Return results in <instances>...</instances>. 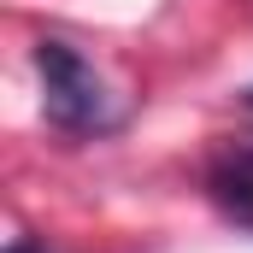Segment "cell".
I'll return each mask as SVG.
<instances>
[{
    "mask_svg": "<svg viewBox=\"0 0 253 253\" xmlns=\"http://www.w3.org/2000/svg\"><path fill=\"white\" fill-rule=\"evenodd\" d=\"M36 77H42V118H47V129H59L65 141H100V135L124 129V112H118L106 77L71 42L42 36L36 42Z\"/></svg>",
    "mask_w": 253,
    "mask_h": 253,
    "instance_id": "cell-1",
    "label": "cell"
},
{
    "mask_svg": "<svg viewBox=\"0 0 253 253\" xmlns=\"http://www.w3.org/2000/svg\"><path fill=\"white\" fill-rule=\"evenodd\" d=\"M206 194L224 218L253 230V135H230L206 159Z\"/></svg>",
    "mask_w": 253,
    "mask_h": 253,
    "instance_id": "cell-2",
    "label": "cell"
},
{
    "mask_svg": "<svg viewBox=\"0 0 253 253\" xmlns=\"http://www.w3.org/2000/svg\"><path fill=\"white\" fill-rule=\"evenodd\" d=\"M6 253H53V248H47L42 236H30V230H18V236L6 242Z\"/></svg>",
    "mask_w": 253,
    "mask_h": 253,
    "instance_id": "cell-3",
    "label": "cell"
},
{
    "mask_svg": "<svg viewBox=\"0 0 253 253\" xmlns=\"http://www.w3.org/2000/svg\"><path fill=\"white\" fill-rule=\"evenodd\" d=\"M242 106H248V112H253V88H242Z\"/></svg>",
    "mask_w": 253,
    "mask_h": 253,
    "instance_id": "cell-4",
    "label": "cell"
}]
</instances>
